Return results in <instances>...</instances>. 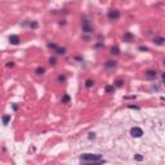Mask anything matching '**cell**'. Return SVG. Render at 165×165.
Returning a JSON list of instances; mask_svg holds the SVG:
<instances>
[{"label":"cell","mask_w":165,"mask_h":165,"mask_svg":"<svg viewBox=\"0 0 165 165\" xmlns=\"http://www.w3.org/2000/svg\"><path fill=\"white\" fill-rule=\"evenodd\" d=\"M81 161H88V163H96V161H101L102 156L99 153H82L80 156Z\"/></svg>","instance_id":"1"},{"label":"cell","mask_w":165,"mask_h":165,"mask_svg":"<svg viewBox=\"0 0 165 165\" xmlns=\"http://www.w3.org/2000/svg\"><path fill=\"white\" fill-rule=\"evenodd\" d=\"M107 17H108L110 21H117L120 18V12L117 9H110L108 13H107Z\"/></svg>","instance_id":"2"},{"label":"cell","mask_w":165,"mask_h":165,"mask_svg":"<svg viewBox=\"0 0 165 165\" xmlns=\"http://www.w3.org/2000/svg\"><path fill=\"white\" fill-rule=\"evenodd\" d=\"M142 134H143V130L141 128H138V126H134V128L130 129V136L134 138H139V137H142Z\"/></svg>","instance_id":"3"},{"label":"cell","mask_w":165,"mask_h":165,"mask_svg":"<svg viewBox=\"0 0 165 165\" xmlns=\"http://www.w3.org/2000/svg\"><path fill=\"white\" fill-rule=\"evenodd\" d=\"M82 31L87 32V34H90L93 31V27L90 26V23H89V21H87V20L82 21Z\"/></svg>","instance_id":"4"},{"label":"cell","mask_w":165,"mask_h":165,"mask_svg":"<svg viewBox=\"0 0 165 165\" xmlns=\"http://www.w3.org/2000/svg\"><path fill=\"white\" fill-rule=\"evenodd\" d=\"M123 40L125 41V43H132V41L134 40V35L132 32H125L123 35Z\"/></svg>","instance_id":"5"},{"label":"cell","mask_w":165,"mask_h":165,"mask_svg":"<svg viewBox=\"0 0 165 165\" xmlns=\"http://www.w3.org/2000/svg\"><path fill=\"white\" fill-rule=\"evenodd\" d=\"M20 41H21V39H20V36H18V35H10L9 36V43L13 44V45H18Z\"/></svg>","instance_id":"6"},{"label":"cell","mask_w":165,"mask_h":165,"mask_svg":"<svg viewBox=\"0 0 165 165\" xmlns=\"http://www.w3.org/2000/svg\"><path fill=\"white\" fill-rule=\"evenodd\" d=\"M157 76V72L155 70H147L146 71V77L147 79H155Z\"/></svg>","instance_id":"7"},{"label":"cell","mask_w":165,"mask_h":165,"mask_svg":"<svg viewBox=\"0 0 165 165\" xmlns=\"http://www.w3.org/2000/svg\"><path fill=\"white\" fill-rule=\"evenodd\" d=\"M116 65H117V62H116V61H107V62H104V67H106V69H115Z\"/></svg>","instance_id":"8"},{"label":"cell","mask_w":165,"mask_h":165,"mask_svg":"<svg viewBox=\"0 0 165 165\" xmlns=\"http://www.w3.org/2000/svg\"><path fill=\"white\" fill-rule=\"evenodd\" d=\"M103 164H104V160L96 161V163H88V161H81V165H103Z\"/></svg>","instance_id":"9"},{"label":"cell","mask_w":165,"mask_h":165,"mask_svg":"<svg viewBox=\"0 0 165 165\" xmlns=\"http://www.w3.org/2000/svg\"><path fill=\"white\" fill-rule=\"evenodd\" d=\"M164 41H165V39H164V37H161V36H156L155 39H153V43L157 44V45H163Z\"/></svg>","instance_id":"10"},{"label":"cell","mask_w":165,"mask_h":165,"mask_svg":"<svg viewBox=\"0 0 165 165\" xmlns=\"http://www.w3.org/2000/svg\"><path fill=\"white\" fill-rule=\"evenodd\" d=\"M104 92H106V93H114L115 92V87H114V85H106V87H104Z\"/></svg>","instance_id":"11"},{"label":"cell","mask_w":165,"mask_h":165,"mask_svg":"<svg viewBox=\"0 0 165 165\" xmlns=\"http://www.w3.org/2000/svg\"><path fill=\"white\" fill-rule=\"evenodd\" d=\"M93 85H94V80H92V79H88V80L85 81V87H87L88 89L93 88Z\"/></svg>","instance_id":"12"},{"label":"cell","mask_w":165,"mask_h":165,"mask_svg":"<svg viewBox=\"0 0 165 165\" xmlns=\"http://www.w3.org/2000/svg\"><path fill=\"white\" fill-rule=\"evenodd\" d=\"M9 121H10V115H4L3 116V124H4V125H8Z\"/></svg>","instance_id":"13"},{"label":"cell","mask_w":165,"mask_h":165,"mask_svg":"<svg viewBox=\"0 0 165 165\" xmlns=\"http://www.w3.org/2000/svg\"><path fill=\"white\" fill-rule=\"evenodd\" d=\"M70 101H71V98H70V96H69V94H65V96L62 97L61 102H62V103H70Z\"/></svg>","instance_id":"14"},{"label":"cell","mask_w":165,"mask_h":165,"mask_svg":"<svg viewBox=\"0 0 165 165\" xmlns=\"http://www.w3.org/2000/svg\"><path fill=\"white\" fill-rule=\"evenodd\" d=\"M111 54H115V55L120 54V49H119V47H112V48H111Z\"/></svg>","instance_id":"15"},{"label":"cell","mask_w":165,"mask_h":165,"mask_svg":"<svg viewBox=\"0 0 165 165\" xmlns=\"http://www.w3.org/2000/svg\"><path fill=\"white\" fill-rule=\"evenodd\" d=\"M57 54H66V49L65 48H59V47H57V49L54 50Z\"/></svg>","instance_id":"16"},{"label":"cell","mask_w":165,"mask_h":165,"mask_svg":"<svg viewBox=\"0 0 165 165\" xmlns=\"http://www.w3.org/2000/svg\"><path fill=\"white\" fill-rule=\"evenodd\" d=\"M123 85H124V80H123V79H119V80L115 81V87L116 88H120V87H123Z\"/></svg>","instance_id":"17"},{"label":"cell","mask_w":165,"mask_h":165,"mask_svg":"<svg viewBox=\"0 0 165 165\" xmlns=\"http://www.w3.org/2000/svg\"><path fill=\"white\" fill-rule=\"evenodd\" d=\"M44 72H45V70H44L43 67H37L36 69V75H43Z\"/></svg>","instance_id":"18"},{"label":"cell","mask_w":165,"mask_h":165,"mask_svg":"<svg viewBox=\"0 0 165 165\" xmlns=\"http://www.w3.org/2000/svg\"><path fill=\"white\" fill-rule=\"evenodd\" d=\"M57 80H58V82H65L66 81V76H65V75H59Z\"/></svg>","instance_id":"19"},{"label":"cell","mask_w":165,"mask_h":165,"mask_svg":"<svg viewBox=\"0 0 165 165\" xmlns=\"http://www.w3.org/2000/svg\"><path fill=\"white\" fill-rule=\"evenodd\" d=\"M134 159H136L137 161H142V160H143V156L139 155V153H137V155H134Z\"/></svg>","instance_id":"20"},{"label":"cell","mask_w":165,"mask_h":165,"mask_svg":"<svg viewBox=\"0 0 165 165\" xmlns=\"http://www.w3.org/2000/svg\"><path fill=\"white\" fill-rule=\"evenodd\" d=\"M48 47H49L50 49H53V50H55V49H57V45H55L54 43H49V44H48Z\"/></svg>","instance_id":"21"},{"label":"cell","mask_w":165,"mask_h":165,"mask_svg":"<svg viewBox=\"0 0 165 165\" xmlns=\"http://www.w3.org/2000/svg\"><path fill=\"white\" fill-rule=\"evenodd\" d=\"M49 63H50L52 66H54V65H55V58H54V57H50V58H49Z\"/></svg>","instance_id":"22"},{"label":"cell","mask_w":165,"mask_h":165,"mask_svg":"<svg viewBox=\"0 0 165 165\" xmlns=\"http://www.w3.org/2000/svg\"><path fill=\"white\" fill-rule=\"evenodd\" d=\"M30 27H31V28H36L37 27V22H31V23H30Z\"/></svg>","instance_id":"23"},{"label":"cell","mask_w":165,"mask_h":165,"mask_svg":"<svg viewBox=\"0 0 165 165\" xmlns=\"http://www.w3.org/2000/svg\"><path fill=\"white\" fill-rule=\"evenodd\" d=\"M129 108H134V110H139V106H136V104H129Z\"/></svg>","instance_id":"24"},{"label":"cell","mask_w":165,"mask_h":165,"mask_svg":"<svg viewBox=\"0 0 165 165\" xmlns=\"http://www.w3.org/2000/svg\"><path fill=\"white\" fill-rule=\"evenodd\" d=\"M133 98H136V96H126V97H124V99H133Z\"/></svg>","instance_id":"25"},{"label":"cell","mask_w":165,"mask_h":165,"mask_svg":"<svg viewBox=\"0 0 165 165\" xmlns=\"http://www.w3.org/2000/svg\"><path fill=\"white\" fill-rule=\"evenodd\" d=\"M96 138V134L94 133H89V139H94Z\"/></svg>","instance_id":"26"},{"label":"cell","mask_w":165,"mask_h":165,"mask_svg":"<svg viewBox=\"0 0 165 165\" xmlns=\"http://www.w3.org/2000/svg\"><path fill=\"white\" fill-rule=\"evenodd\" d=\"M139 50H148V48H146V47H139Z\"/></svg>","instance_id":"27"},{"label":"cell","mask_w":165,"mask_h":165,"mask_svg":"<svg viewBox=\"0 0 165 165\" xmlns=\"http://www.w3.org/2000/svg\"><path fill=\"white\" fill-rule=\"evenodd\" d=\"M7 66H8V67H13V66H14V63H13V62H9Z\"/></svg>","instance_id":"28"},{"label":"cell","mask_w":165,"mask_h":165,"mask_svg":"<svg viewBox=\"0 0 165 165\" xmlns=\"http://www.w3.org/2000/svg\"><path fill=\"white\" fill-rule=\"evenodd\" d=\"M13 110H18V106H17V104H13Z\"/></svg>","instance_id":"29"}]
</instances>
